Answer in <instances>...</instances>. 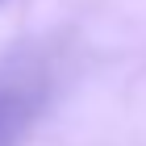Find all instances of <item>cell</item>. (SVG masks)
<instances>
[{
	"label": "cell",
	"instance_id": "6da1fadb",
	"mask_svg": "<svg viewBox=\"0 0 146 146\" xmlns=\"http://www.w3.org/2000/svg\"><path fill=\"white\" fill-rule=\"evenodd\" d=\"M34 100H38V92L29 88H0V146H9L17 138V129L29 121Z\"/></svg>",
	"mask_w": 146,
	"mask_h": 146
}]
</instances>
